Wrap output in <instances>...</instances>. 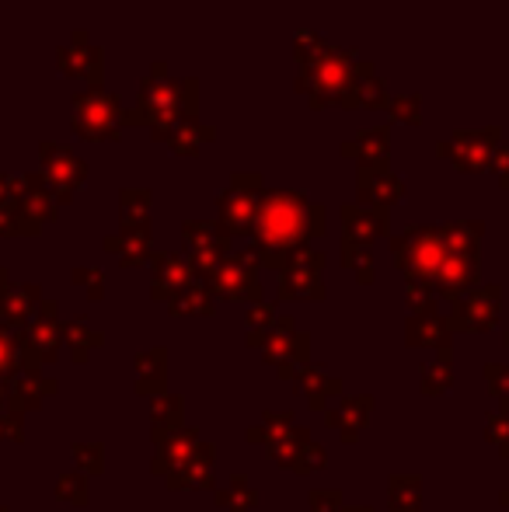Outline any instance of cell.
<instances>
[{
    "label": "cell",
    "mask_w": 509,
    "mask_h": 512,
    "mask_svg": "<svg viewBox=\"0 0 509 512\" xmlns=\"http://www.w3.org/2000/svg\"><path fill=\"white\" fill-rule=\"evenodd\" d=\"M297 91L311 102V108L339 105L342 95L353 88L356 77L374 74V63L363 60L356 49H339L332 42L321 39L311 53L297 56Z\"/></svg>",
    "instance_id": "cell-1"
},
{
    "label": "cell",
    "mask_w": 509,
    "mask_h": 512,
    "mask_svg": "<svg viewBox=\"0 0 509 512\" xmlns=\"http://www.w3.org/2000/svg\"><path fill=\"white\" fill-rule=\"evenodd\" d=\"M196 105H199L196 81H175V77L168 74V63L157 60L154 67H150V77L140 84L136 108H129L126 126H143L161 143L171 126H178L182 119L196 115Z\"/></svg>",
    "instance_id": "cell-2"
},
{
    "label": "cell",
    "mask_w": 509,
    "mask_h": 512,
    "mask_svg": "<svg viewBox=\"0 0 509 512\" xmlns=\"http://www.w3.org/2000/svg\"><path fill=\"white\" fill-rule=\"evenodd\" d=\"M321 227H325V209L311 206L297 192H269L258 209V237L272 248H290L311 230L321 234Z\"/></svg>",
    "instance_id": "cell-3"
},
{
    "label": "cell",
    "mask_w": 509,
    "mask_h": 512,
    "mask_svg": "<svg viewBox=\"0 0 509 512\" xmlns=\"http://www.w3.org/2000/svg\"><path fill=\"white\" fill-rule=\"evenodd\" d=\"M74 112H70V129H74L81 140L91 143H116L123 136L126 126V108L119 102V95L105 88H88L81 95L70 98Z\"/></svg>",
    "instance_id": "cell-4"
},
{
    "label": "cell",
    "mask_w": 509,
    "mask_h": 512,
    "mask_svg": "<svg viewBox=\"0 0 509 512\" xmlns=\"http://www.w3.org/2000/svg\"><path fill=\"white\" fill-rule=\"evenodd\" d=\"M503 143V129L499 126H485V129H457L450 140L436 143V154L447 157L457 171L464 175H475V171H485L492 164V154Z\"/></svg>",
    "instance_id": "cell-5"
},
{
    "label": "cell",
    "mask_w": 509,
    "mask_h": 512,
    "mask_svg": "<svg viewBox=\"0 0 509 512\" xmlns=\"http://www.w3.org/2000/svg\"><path fill=\"white\" fill-rule=\"evenodd\" d=\"M39 157H42V178L53 189V196L60 203H70L74 192L81 189V182L88 178V161H81L67 143H56V140H42Z\"/></svg>",
    "instance_id": "cell-6"
},
{
    "label": "cell",
    "mask_w": 509,
    "mask_h": 512,
    "mask_svg": "<svg viewBox=\"0 0 509 512\" xmlns=\"http://www.w3.org/2000/svg\"><path fill=\"white\" fill-rule=\"evenodd\" d=\"M262 175H241L231 178V189L220 196V216H224V227L234 230V234H245L252 230L258 209H262Z\"/></svg>",
    "instance_id": "cell-7"
},
{
    "label": "cell",
    "mask_w": 509,
    "mask_h": 512,
    "mask_svg": "<svg viewBox=\"0 0 509 512\" xmlns=\"http://www.w3.org/2000/svg\"><path fill=\"white\" fill-rule=\"evenodd\" d=\"M56 70H60L67 81H88L91 88H102L105 53L88 39V32L77 28L67 46L56 49Z\"/></svg>",
    "instance_id": "cell-8"
},
{
    "label": "cell",
    "mask_w": 509,
    "mask_h": 512,
    "mask_svg": "<svg viewBox=\"0 0 509 512\" xmlns=\"http://www.w3.org/2000/svg\"><path fill=\"white\" fill-rule=\"evenodd\" d=\"M356 185H360V199L370 206H377L384 213L391 203H398L401 196H405V182H401L398 175H394L391 168H360V178H356Z\"/></svg>",
    "instance_id": "cell-9"
},
{
    "label": "cell",
    "mask_w": 509,
    "mask_h": 512,
    "mask_svg": "<svg viewBox=\"0 0 509 512\" xmlns=\"http://www.w3.org/2000/svg\"><path fill=\"white\" fill-rule=\"evenodd\" d=\"M342 154L360 161V168H384L387 154H391V129L387 126L360 129L353 140L342 143Z\"/></svg>",
    "instance_id": "cell-10"
},
{
    "label": "cell",
    "mask_w": 509,
    "mask_h": 512,
    "mask_svg": "<svg viewBox=\"0 0 509 512\" xmlns=\"http://www.w3.org/2000/svg\"><path fill=\"white\" fill-rule=\"evenodd\" d=\"M213 140H217V129L199 122L196 115H189V119H182L178 126H171L161 143L171 150V154L192 157V154H199V147H206V143H213Z\"/></svg>",
    "instance_id": "cell-11"
},
{
    "label": "cell",
    "mask_w": 509,
    "mask_h": 512,
    "mask_svg": "<svg viewBox=\"0 0 509 512\" xmlns=\"http://www.w3.org/2000/svg\"><path fill=\"white\" fill-rule=\"evenodd\" d=\"M387 102H391V95L384 91L381 77H377V70H374V74L356 77L353 88L342 95L339 108H374L377 112V108H387Z\"/></svg>",
    "instance_id": "cell-12"
},
{
    "label": "cell",
    "mask_w": 509,
    "mask_h": 512,
    "mask_svg": "<svg viewBox=\"0 0 509 512\" xmlns=\"http://www.w3.org/2000/svg\"><path fill=\"white\" fill-rule=\"evenodd\" d=\"M342 223H346L349 234H381L384 230V213H367V209H356V206H346L342 209Z\"/></svg>",
    "instance_id": "cell-13"
},
{
    "label": "cell",
    "mask_w": 509,
    "mask_h": 512,
    "mask_svg": "<svg viewBox=\"0 0 509 512\" xmlns=\"http://www.w3.org/2000/svg\"><path fill=\"white\" fill-rule=\"evenodd\" d=\"M387 115L401 126H419L422 122V98L419 95H394L387 102Z\"/></svg>",
    "instance_id": "cell-14"
},
{
    "label": "cell",
    "mask_w": 509,
    "mask_h": 512,
    "mask_svg": "<svg viewBox=\"0 0 509 512\" xmlns=\"http://www.w3.org/2000/svg\"><path fill=\"white\" fill-rule=\"evenodd\" d=\"M123 216L126 220H143L147 216V206H150V192H140V189H129L123 192Z\"/></svg>",
    "instance_id": "cell-15"
},
{
    "label": "cell",
    "mask_w": 509,
    "mask_h": 512,
    "mask_svg": "<svg viewBox=\"0 0 509 512\" xmlns=\"http://www.w3.org/2000/svg\"><path fill=\"white\" fill-rule=\"evenodd\" d=\"M492 171L499 175V182L509 189V143H499L496 147V154H492V164H489Z\"/></svg>",
    "instance_id": "cell-16"
}]
</instances>
